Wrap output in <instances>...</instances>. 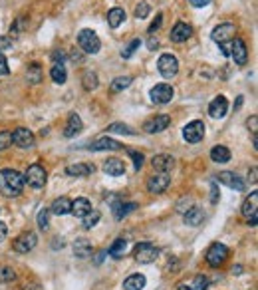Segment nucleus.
<instances>
[{
  "label": "nucleus",
  "mask_w": 258,
  "mask_h": 290,
  "mask_svg": "<svg viewBox=\"0 0 258 290\" xmlns=\"http://www.w3.org/2000/svg\"><path fill=\"white\" fill-rule=\"evenodd\" d=\"M235 32H237L235 24H231V22H225V24H219V26L213 30L211 38H213L217 44H227L229 40H233Z\"/></svg>",
  "instance_id": "obj_14"
},
{
  "label": "nucleus",
  "mask_w": 258,
  "mask_h": 290,
  "mask_svg": "<svg viewBox=\"0 0 258 290\" xmlns=\"http://www.w3.org/2000/svg\"><path fill=\"white\" fill-rule=\"evenodd\" d=\"M38 227L42 231H48V227H50V209H42L38 213Z\"/></svg>",
  "instance_id": "obj_39"
},
{
  "label": "nucleus",
  "mask_w": 258,
  "mask_h": 290,
  "mask_svg": "<svg viewBox=\"0 0 258 290\" xmlns=\"http://www.w3.org/2000/svg\"><path fill=\"white\" fill-rule=\"evenodd\" d=\"M6 235H8V227H6V223L0 221V243L6 239Z\"/></svg>",
  "instance_id": "obj_52"
},
{
  "label": "nucleus",
  "mask_w": 258,
  "mask_h": 290,
  "mask_svg": "<svg viewBox=\"0 0 258 290\" xmlns=\"http://www.w3.org/2000/svg\"><path fill=\"white\" fill-rule=\"evenodd\" d=\"M124 20H126V10L124 8H112L108 12V24L112 28H120L124 24Z\"/></svg>",
  "instance_id": "obj_29"
},
{
  "label": "nucleus",
  "mask_w": 258,
  "mask_h": 290,
  "mask_svg": "<svg viewBox=\"0 0 258 290\" xmlns=\"http://www.w3.org/2000/svg\"><path fill=\"white\" fill-rule=\"evenodd\" d=\"M133 257L137 263L141 265H151L159 259V249L151 243H139L135 249H133Z\"/></svg>",
  "instance_id": "obj_3"
},
{
  "label": "nucleus",
  "mask_w": 258,
  "mask_h": 290,
  "mask_svg": "<svg viewBox=\"0 0 258 290\" xmlns=\"http://www.w3.org/2000/svg\"><path fill=\"white\" fill-rule=\"evenodd\" d=\"M129 155H131V159H133V165H135V169L139 171V169L143 167V161H145L143 153H139V151H133V149H129Z\"/></svg>",
  "instance_id": "obj_43"
},
{
  "label": "nucleus",
  "mask_w": 258,
  "mask_h": 290,
  "mask_svg": "<svg viewBox=\"0 0 258 290\" xmlns=\"http://www.w3.org/2000/svg\"><path fill=\"white\" fill-rule=\"evenodd\" d=\"M137 209V205L135 203H116L114 205V217L118 219V221H122V219H126L129 213H133Z\"/></svg>",
  "instance_id": "obj_30"
},
{
  "label": "nucleus",
  "mask_w": 258,
  "mask_h": 290,
  "mask_svg": "<svg viewBox=\"0 0 258 290\" xmlns=\"http://www.w3.org/2000/svg\"><path fill=\"white\" fill-rule=\"evenodd\" d=\"M131 82H133V78H131V76H122V78H116V80L112 82V86H110V92H112V94H120V92H124L126 88L131 86Z\"/></svg>",
  "instance_id": "obj_34"
},
{
  "label": "nucleus",
  "mask_w": 258,
  "mask_h": 290,
  "mask_svg": "<svg viewBox=\"0 0 258 290\" xmlns=\"http://www.w3.org/2000/svg\"><path fill=\"white\" fill-rule=\"evenodd\" d=\"M157 46H159V40H157V38H149V42H147V48H149V50H155Z\"/></svg>",
  "instance_id": "obj_54"
},
{
  "label": "nucleus",
  "mask_w": 258,
  "mask_h": 290,
  "mask_svg": "<svg viewBox=\"0 0 258 290\" xmlns=\"http://www.w3.org/2000/svg\"><path fill=\"white\" fill-rule=\"evenodd\" d=\"M10 48H12V38L0 36V52H4V50H10Z\"/></svg>",
  "instance_id": "obj_50"
},
{
  "label": "nucleus",
  "mask_w": 258,
  "mask_h": 290,
  "mask_svg": "<svg viewBox=\"0 0 258 290\" xmlns=\"http://www.w3.org/2000/svg\"><path fill=\"white\" fill-rule=\"evenodd\" d=\"M149 4L147 2H139L137 6H135V18H139V20H143V18H147L149 16Z\"/></svg>",
  "instance_id": "obj_41"
},
{
  "label": "nucleus",
  "mask_w": 258,
  "mask_h": 290,
  "mask_svg": "<svg viewBox=\"0 0 258 290\" xmlns=\"http://www.w3.org/2000/svg\"><path fill=\"white\" fill-rule=\"evenodd\" d=\"M211 159L215 163H229L231 161V149L225 145H217L211 149Z\"/></svg>",
  "instance_id": "obj_28"
},
{
  "label": "nucleus",
  "mask_w": 258,
  "mask_h": 290,
  "mask_svg": "<svg viewBox=\"0 0 258 290\" xmlns=\"http://www.w3.org/2000/svg\"><path fill=\"white\" fill-rule=\"evenodd\" d=\"M149 96H151V102H153V104L165 106V104H169V102L173 100L175 90H173V86H171V84H157L155 88H151Z\"/></svg>",
  "instance_id": "obj_7"
},
{
  "label": "nucleus",
  "mask_w": 258,
  "mask_h": 290,
  "mask_svg": "<svg viewBox=\"0 0 258 290\" xmlns=\"http://www.w3.org/2000/svg\"><path fill=\"white\" fill-rule=\"evenodd\" d=\"M104 171H106L108 175H112V177H120V175L126 173V165H124L122 159L112 157V159H108V161L104 163Z\"/></svg>",
  "instance_id": "obj_23"
},
{
  "label": "nucleus",
  "mask_w": 258,
  "mask_h": 290,
  "mask_svg": "<svg viewBox=\"0 0 258 290\" xmlns=\"http://www.w3.org/2000/svg\"><path fill=\"white\" fill-rule=\"evenodd\" d=\"M207 287H209L207 279L199 275V277H195V281H193V287H191V290H207Z\"/></svg>",
  "instance_id": "obj_46"
},
{
  "label": "nucleus",
  "mask_w": 258,
  "mask_h": 290,
  "mask_svg": "<svg viewBox=\"0 0 258 290\" xmlns=\"http://www.w3.org/2000/svg\"><path fill=\"white\" fill-rule=\"evenodd\" d=\"M104 257H106V251H102V253H100V255H98V259H96V263H98V265H100V263H102V259H104Z\"/></svg>",
  "instance_id": "obj_57"
},
{
  "label": "nucleus",
  "mask_w": 258,
  "mask_h": 290,
  "mask_svg": "<svg viewBox=\"0 0 258 290\" xmlns=\"http://www.w3.org/2000/svg\"><path fill=\"white\" fill-rule=\"evenodd\" d=\"M10 145H12V136H10V132H0V151L8 149Z\"/></svg>",
  "instance_id": "obj_45"
},
{
  "label": "nucleus",
  "mask_w": 258,
  "mask_h": 290,
  "mask_svg": "<svg viewBox=\"0 0 258 290\" xmlns=\"http://www.w3.org/2000/svg\"><path fill=\"white\" fill-rule=\"evenodd\" d=\"M195 8H203V6H207V4H211V0H189Z\"/></svg>",
  "instance_id": "obj_53"
},
{
  "label": "nucleus",
  "mask_w": 258,
  "mask_h": 290,
  "mask_svg": "<svg viewBox=\"0 0 258 290\" xmlns=\"http://www.w3.org/2000/svg\"><path fill=\"white\" fill-rule=\"evenodd\" d=\"M36 245H38V237H36V233H32V231H26V233L18 235V237L14 239V243H12L14 251H16V253H20V255L30 253Z\"/></svg>",
  "instance_id": "obj_8"
},
{
  "label": "nucleus",
  "mask_w": 258,
  "mask_h": 290,
  "mask_svg": "<svg viewBox=\"0 0 258 290\" xmlns=\"http://www.w3.org/2000/svg\"><path fill=\"white\" fill-rule=\"evenodd\" d=\"M88 149H92V151H118V149H122V144L112 140V138H100L92 145H88Z\"/></svg>",
  "instance_id": "obj_20"
},
{
  "label": "nucleus",
  "mask_w": 258,
  "mask_h": 290,
  "mask_svg": "<svg viewBox=\"0 0 258 290\" xmlns=\"http://www.w3.org/2000/svg\"><path fill=\"white\" fill-rule=\"evenodd\" d=\"M126 251H128V241L126 239H116L114 245L108 249V255L114 257V259H122Z\"/></svg>",
  "instance_id": "obj_33"
},
{
  "label": "nucleus",
  "mask_w": 258,
  "mask_h": 290,
  "mask_svg": "<svg viewBox=\"0 0 258 290\" xmlns=\"http://www.w3.org/2000/svg\"><path fill=\"white\" fill-rule=\"evenodd\" d=\"M241 271H243V267H237V269H233V273H235V275H241Z\"/></svg>",
  "instance_id": "obj_59"
},
{
  "label": "nucleus",
  "mask_w": 258,
  "mask_h": 290,
  "mask_svg": "<svg viewBox=\"0 0 258 290\" xmlns=\"http://www.w3.org/2000/svg\"><path fill=\"white\" fill-rule=\"evenodd\" d=\"M70 211H72V201H70L68 197L56 199V201L52 203V207H50V213H52V215H68Z\"/></svg>",
  "instance_id": "obj_27"
},
{
  "label": "nucleus",
  "mask_w": 258,
  "mask_h": 290,
  "mask_svg": "<svg viewBox=\"0 0 258 290\" xmlns=\"http://www.w3.org/2000/svg\"><path fill=\"white\" fill-rule=\"evenodd\" d=\"M151 165H153V169L157 173H169L175 167V157L173 155H167V153H159V155H155L151 159Z\"/></svg>",
  "instance_id": "obj_16"
},
{
  "label": "nucleus",
  "mask_w": 258,
  "mask_h": 290,
  "mask_svg": "<svg viewBox=\"0 0 258 290\" xmlns=\"http://www.w3.org/2000/svg\"><path fill=\"white\" fill-rule=\"evenodd\" d=\"M247 126H249V130L253 132V136H257V130H258V116H253L249 122H247Z\"/></svg>",
  "instance_id": "obj_51"
},
{
  "label": "nucleus",
  "mask_w": 258,
  "mask_h": 290,
  "mask_svg": "<svg viewBox=\"0 0 258 290\" xmlns=\"http://www.w3.org/2000/svg\"><path fill=\"white\" fill-rule=\"evenodd\" d=\"M82 130H84L82 118H80L78 114H70V116H68V124H66V128H64V138H74V136H78Z\"/></svg>",
  "instance_id": "obj_19"
},
{
  "label": "nucleus",
  "mask_w": 258,
  "mask_h": 290,
  "mask_svg": "<svg viewBox=\"0 0 258 290\" xmlns=\"http://www.w3.org/2000/svg\"><path fill=\"white\" fill-rule=\"evenodd\" d=\"M145 277L143 275H131L124 281V289L126 290H143L145 289Z\"/></svg>",
  "instance_id": "obj_31"
},
{
  "label": "nucleus",
  "mask_w": 258,
  "mask_h": 290,
  "mask_svg": "<svg viewBox=\"0 0 258 290\" xmlns=\"http://www.w3.org/2000/svg\"><path fill=\"white\" fill-rule=\"evenodd\" d=\"M177 290H191V287H187V285H179V289Z\"/></svg>",
  "instance_id": "obj_58"
},
{
  "label": "nucleus",
  "mask_w": 258,
  "mask_h": 290,
  "mask_svg": "<svg viewBox=\"0 0 258 290\" xmlns=\"http://www.w3.org/2000/svg\"><path fill=\"white\" fill-rule=\"evenodd\" d=\"M16 279V273L10 267H2L0 269V283H12Z\"/></svg>",
  "instance_id": "obj_42"
},
{
  "label": "nucleus",
  "mask_w": 258,
  "mask_h": 290,
  "mask_svg": "<svg viewBox=\"0 0 258 290\" xmlns=\"http://www.w3.org/2000/svg\"><path fill=\"white\" fill-rule=\"evenodd\" d=\"M191 36H193V28H191L189 24H185V22H177V24L173 26L171 34H169L171 42H175V44H183V42H187Z\"/></svg>",
  "instance_id": "obj_15"
},
{
  "label": "nucleus",
  "mask_w": 258,
  "mask_h": 290,
  "mask_svg": "<svg viewBox=\"0 0 258 290\" xmlns=\"http://www.w3.org/2000/svg\"><path fill=\"white\" fill-rule=\"evenodd\" d=\"M78 44H80L82 52L92 54V56L98 54L100 48H102V40H100L98 34H96L94 30H90V28H86V30H82V32L78 34Z\"/></svg>",
  "instance_id": "obj_2"
},
{
  "label": "nucleus",
  "mask_w": 258,
  "mask_h": 290,
  "mask_svg": "<svg viewBox=\"0 0 258 290\" xmlns=\"http://www.w3.org/2000/svg\"><path fill=\"white\" fill-rule=\"evenodd\" d=\"M26 78H28V82L30 84H40L42 82V68H40V64H30L28 66V70H26Z\"/></svg>",
  "instance_id": "obj_35"
},
{
  "label": "nucleus",
  "mask_w": 258,
  "mask_h": 290,
  "mask_svg": "<svg viewBox=\"0 0 258 290\" xmlns=\"http://www.w3.org/2000/svg\"><path fill=\"white\" fill-rule=\"evenodd\" d=\"M22 30H24V18H18L16 24L10 28V34L12 36H18V32H22Z\"/></svg>",
  "instance_id": "obj_48"
},
{
  "label": "nucleus",
  "mask_w": 258,
  "mask_h": 290,
  "mask_svg": "<svg viewBox=\"0 0 258 290\" xmlns=\"http://www.w3.org/2000/svg\"><path fill=\"white\" fill-rule=\"evenodd\" d=\"M82 86H84L86 92H94V90L100 86V82H98V74H96V72H86L84 78H82Z\"/></svg>",
  "instance_id": "obj_36"
},
{
  "label": "nucleus",
  "mask_w": 258,
  "mask_h": 290,
  "mask_svg": "<svg viewBox=\"0 0 258 290\" xmlns=\"http://www.w3.org/2000/svg\"><path fill=\"white\" fill-rule=\"evenodd\" d=\"M10 136H12V144L22 147V149H28V147H32V145L36 144L34 134L30 130H26V128H16Z\"/></svg>",
  "instance_id": "obj_13"
},
{
  "label": "nucleus",
  "mask_w": 258,
  "mask_h": 290,
  "mask_svg": "<svg viewBox=\"0 0 258 290\" xmlns=\"http://www.w3.org/2000/svg\"><path fill=\"white\" fill-rule=\"evenodd\" d=\"M231 58L235 60L237 66H245L249 62V48L243 38H233L231 40Z\"/></svg>",
  "instance_id": "obj_9"
},
{
  "label": "nucleus",
  "mask_w": 258,
  "mask_h": 290,
  "mask_svg": "<svg viewBox=\"0 0 258 290\" xmlns=\"http://www.w3.org/2000/svg\"><path fill=\"white\" fill-rule=\"evenodd\" d=\"M10 72V68H8V60H6V56L0 52V76H6Z\"/></svg>",
  "instance_id": "obj_49"
},
{
  "label": "nucleus",
  "mask_w": 258,
  "mask_h": 290,
  "mask_svg": "<svg viewBox=\"0 0 258 290\" xmlns=\"http://www.w3.org/2000/svg\"><path fill=\"white\" fill-rule=\"evenodd\" d=\"M90 211H92V203H90V199H86V197H78L76 201H72V211H70L72 215L84 219Z\"/></svg>",
  "instance_id": "obj_22"
},
{
  "label": "nucleus",
  "mask_w": 258,
  "mask_h": 290,
  "mask_svg": "<svg viewBox=\"0 0 258 290\" xmlns=\"http://www.w3.org/2000/svg\"><path fill=\"white\" fill-rule=\"evenodd\" d=\"M92 251H94V247H92V243L88 239H76V243H74V255L78 259H88L92 255Z\"/></svg>",
  "instance_id": "obj_26"
},
{
  "label": "nucleus",
  "mask_w": 258,
  "mask_h": 290,
  "mask_svg": "<svg viewBox=\"0 0 258 290\" xmlns=\"http://www.w3.org/2000/svg\"><path fill=\"white\" fill-rule=\"evenodd\" d=\"M227 112H229V102H227L225 96H217V98L209 104V114H211V118H215V120H223V118L227 116Z\"/></svg>",
  "instance_id": "obj_17"
},
{
  "label": "nucleus",
  "mask_w": 258,
  "mask_h": 290,
  "mask_svg": "<svg viewBox=\"0 0 258 290\" xmlns=\"http://www.w3.org/2000/svg\"><path fill=\"white\" fill-rule=\"evenodd\" d=\"M257 173H258V169H257V167H253V169H251V173H249L253 181H257Z\"/></svg>",
  "instance_id": "obj_56"
},
{
  "label": "nucleus",
  "mask_w": 258,
  "mask_h": 290,
  "mask_svg": "<svg viewBox=\"0 0 258 290\" xmlns=\"http://www.w3.org/2000/svg\"><path fill=\"white\" fill-rule=\"evenodd\" d=\"M161 24H163V14L159 12V14L155 16V20H153V22L149 24V28H147V32H149V34L153 36V34H155V32H157V30L161 28Z\"/></svg>",
  "instance_id": "obj_44"
},
{
  "label": "nucleus",
  "mask_w": 258,
  "mask_h": 290,
  "mask_svg": "<svg viewBox=\"0 0 258 290\" xmlns=\"http://www.w3.org/2000/svg\"><path fill=\"white\" fill-rule=\"evenodd\" d=\"M217 177H219V181L225 183L227 187L237 189V191H245V181H243L237 173H233V171H223V173H219Z\"/></svg>",
  "instance_id": "obj_18"
},
{
  "label": "nucleus",
  "mask_w": 258,
  "mask_h": 290,
  "mask_svg": "<svg viewBox=\"0 0 258 290\" xmlns=\"http://www.w3.org/2000/svg\"><path fill=\"white\" fill-rule=\"evenodd\" d=\"M169 126H171V118L165 116V114H161V116H155V118L147 120V122L143 124V130H145L147 134H161V132H165Z\"/></svg>",
  "instance_id": "obj_12"
},
{
  "label": "nucleus",
  "mask_w": 258,
  "mask_h": 290,
  "mask_svg": "<svg viewBox=\"0 0 258 290\" xmlns=\"http://www.w3.org/2000/svg\"><path fill=\"white\" fill-rule=\"evenodd\" d=\"M24 181H26L30 187H34V189H42V187L46 185V181H48L46 169H44L40 163H32V165L28 167L26 175H24Z\"/></svg>",
  "instance_id": "obj_4"
},
{
  "label": "nucleus",
  "mask_w": 258,
  "mask_h": 290,
  "mask_svg": "<svg viewBox=\"0 0 258 290\" xmlns=\"http://www.w3.org/2000/svg\"><path fill=\"white\" fill-rule=\"evenodd\" d=\"M100 219H102V215H100V211H90L86 217H84V229H92V227H96L98 223H100Z\"/></svg>",
  "instance_id": "obj_38"
},
{
  "label": "nucleus",
  "mask_w": 258,
  "mask_h": 290,
  "mask_svg": "<svg viewBox=\"0 0 258 290\" xmlns=\"http://www.w3.org/2000/svg\"><path fill=\"white\" fill-rule=\"evenodd\" d=\"M258 209V193L257 191H253L251 193V197H247V201L243 203V207H241V213H243V217H253V215H258L257 213Z\"/></svg>",
  "instance_id": "obj_25"
},
{
  "label": "nucleus",
  "mask_w": 258,
  "mask_h": 290,
  "mask_svg": "<svg viewBox=\"0 0 258 290\" xmlns=\"http://www.w3.org/2000/svg\"><path fill=\"white\" fill-rule=\"evenodd\" d=\"M139 46H141V40H139V38L131 40V42H129L128 48H126V50H122V58H124V60H129V58H131V56L135 54V50H137Z\"/></svg>",
  "instance_id": "obj_40"
},
{
  "label": "nucleus",
  "mask_w": 258,
  "mask_h": 290,
  "mask_svg": "<svg viewBox=\"0 0 258 290\" xmlns=\"http://www.w3.org/2000/svg\"><path fill=\"white\" fill-rule=\"evenodd\" d=\"M94 171H96V167L90 163H76V165L66 167V175H70V177H88Z\"/></svg>",
  "instance_id": "obj_21"
},
{
  "label": "nucleus",
  "mask_w": 258,
  "mask_h": 290,
  "mask_svg": "<svg viewBox=\"0 0 258 290\" xmlns=\"http://www.w3.org/2000/svg\"><path fill=\"white\" fill-rule=\"evenodd\" d=\"M108 132H112V134H124V136H135V130H131L128 124H120V122L108 126Z\"/></svg>",
  "instance_id": "obj_37"
},
{
  "label": "nucleus",
  "mask_w": 258,
  "mask_h": 290,
  "mask_svg": "<svg viewBox=\"0 0 258 290\" xmlns=\"http://www.w3.org/2000/svg\"><path fill=\"white\" fill-rule=\"evenodd\" d=\"M169 183H171L169 173H155L147 179V191L153 193V195H159L169 187Z\"/></svg>",
  "instance_id": "obj_11"
},
{
  "label": "nucleus",
  "mask_w": 258,
  "mask_h": 290,
  "mask_svg": "<svg viewBox=\"0 0 258 290\" xmlns=\"http://www.w3.org/2000/svg\"><path fill=\"white\" fill-rule=\"evenodd\" d=\"M66 52H62V50H54L52 52V60H54V64H64L66 62Z\"/></svg>",
  "instance_id": "obj_47"
},
{
  "label": "nucleus",
  "mask_w": 258,
  "mask_h": 290,
  "mask_svg": "<svg viewBox=\"0 0 258 290\" xmlns=\"http://www.w3.org/2000/svg\"><path fill=\"white\" fill-rule=\"evenodd\" d=\"M207 263H209V267H213V269H219L227 259H229V249L223 245V243H215V245H211V249L207 251Z\"/></svg>",
  "instance_id": "obj_6"
},
{
  "label": "nucleus",
  "mask_w": 258,
  "mask_h": 290,
  "mask_svg": "<svg viewBox=\"0 0 258 290\" xmlns=\"http://www.w3.org/2000/svg\"><path fill=\"white\" fill-rule=\"evenodd\" d=\"M50 78H52L56 84H66V80H68L66 66H64V64H54V66L50 68Z\"/></svg>",
  "instance_id": "obj_32"
},
{
  "label": "nucleus",
  "mask_w": 258,
  "mask_h": 290,
  "mask_svg": "<svg viewBox=\"0 0 258 290\" xmlns=\"http://www.w3.org/2000/svg\"><path fill=\"white\" fill-rule=\"evenodd\" d=\"M157 70L159 74L165 78V80H171L177 76L179 72V60L173 56V54H163L159 60H157Z\"/></svg>",
  "instance_id": "obj_5"
},
{
  "label": "nucleus",
  "mask_w": 258,
  "mask_h": 290,
  "mask_svg": "<svg viewBox=\"0 0 258 290\" xmlns=\"http://www.w3.org/2000/svg\"><path fill=\"white\" fill-rule=\"evenodd\" d=\"M183 138H185V142H189V144H199V142H203V138H205V124H203L201 120H195V122L187 124V126L183 128Z\"/></svg>",
  "instance_id": "obj_10"
},
{
  "label": "nucleus",
  "mask_w": 258,
  "mask_h": 290,
  "mask_svg": "<svg viewBox=\"0 0 258 290\" xmlns=\"http://www.w3.org/2000/svg\"><path fill=\"white\" fill-rule=\"evenodd\" d=\"M205 221V213L199 207H191L189 211H185V225L189 227H199Z\"/></svg>",
  "instance_id": "obj_24"
},
{
  "label": "nucleus",
  "mask_w": 258,
  "mask_h": 290,
  "mask_svg": "<svg viewBox=\"0 0 258 290\" xmlns=\"http://www.w3.org/2000/svg\"><path fill=\"white\" fill-rule=\"evenodd\" d=\"M257 223H258V215H253V217H249V225H251V227H257Z\"/></svg>",
  "instance_id": "obj_55"
},
{
  "label": "nucleus",
  "mask_w": 258,
  "mask_h": 290,
  "mask_svg": "<svg viewBox=\"0 0 258 290\" xmlns=\"http://www.w3.org/2000/svg\"><path fill=\"white\" fill-rule=\"evenodd\" d=\"M24 175L16 169H0V193L4 197H18L24 189Z\"/></svg>",
  "instance_id": "obj_1"
}]
</instances>
